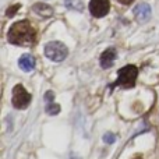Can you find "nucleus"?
<instances>
[{
    "label": "nucleus",
    "mask_w": 159,
    "mask_h": 159,
    "mask_svg": "<svg viewBox=\"0 0 159 159\" xmlns=\"http://www.w3.org/2000/svg\"><path fill=\"white\" fill-rule=\"evenodd\" d=\"M134 17L138 22H147L151 18V7L147 3H141L134 8Z\"/></svg>",
    "instance_id": "6"
},
{
    "label": "nucleus",
    "mask_w": 159,
    "mask_h": 159,
    "mask_svg": "<svg viewBox=\"0 0 159 159\" xmlns=\"http://www.w3.org/2000/svg\"><path fill=\"white\" fill-rule=\"evenodd\" d=\"M103 141L106 144H113L116 141V135L112 134V133H106V134L103 135Z\"/></svg>",
    "instance_id": "12"
},
{
    "label": "nucleus",
    "mask_w": 159,
    "mask_h": 159,
    "mask_svg": "<svg viewBox=\"0 0 159 159\" xmlns=\"http://www.w3.org/2000/svg\"><path fill=\"white\" fill-rule=\"evenodd\" d=\"M64 4L67 8L74 11H82L84 10V3L82 0H64Z\"/></svg>",
    "instance_id": "10"
},
{
    "label": "nucleus",
    "mask_w": 159,
    "mask_h": 159,
    "mask_svg": "<svg viewBox=\"0 0 159 159\" xmlns=\"http://www.w3.org/2000/svg\"><path fill=\"white\" fill-rule=\"evenodd\" d=\"M18 8H20V4H14V6H11V7H8L7 11H6L7 17H13L14 14L17 13V10H18Z\"/></svg>",
    "instance_id": "13"
},
{
    "label": "nucleus",
    "mask_w": 159,
    "mask_h": 159,
    "mask_svg": "<svg viewBox=\"0 0 159 159\" xmlns=\"http://www.w3.org/2000/svg\"><path fill=\"white\" fill-rule=\"evenodd\" d=\"M53 98H55V95H53L52 91H48V92L45 93V101H46V102H52Z\"/></svg>",
    "instance_id": "14"
},
{
    "label": "nucleus",
    "mask_w": 159,
    "mask_h": 159,
    "mask_svg": "<svg viewBox=\"0 0 159 159\" xmlns=\"http://www.w3.org/2000/svg\"><path fill=\"white\" fill-rule=\"evenodd\" d=\"M45 110H46V113L48 115H50V116H55V115H57L59 112H60V106H59L57 103H55V102H48V105H46V107H45Z\"/></svg>",
    "instance_id": "11"
},
{
    "label": "nucleus",
    "mask_w": 159,
    "mask_h": 159,
    "mask_svg": "<svg viewBox=\"0 0 159 159\" xmlns=\"http://www.w3.org/2000/svg\"><path fill=\"white\" fill-rule=\"evenodd\" d=\"M11 102H13V106L16 107V109H25L31 102V95L21 84H17L16 87L13 88V98H11Z\"/></svg>",
    "instance_id": "4"
},
{
    "label": "nucleus",
    "mask_w": 159,
    "mask_h": 159,
    "mask_svg": "<svg viewBox=\"0 0 159 159\" xmlns=\"http://www.w3.org/2000/svg\"><path fill=\"white\" fill-rule=\"evenodd\" d=\"M110 10L109 0H91L89 2V11L93 17L101 18L105 17Z\"/></svg>",
    "instance_id": "5"
},
{
    "label": "nucleus",
    "mask_w": 159,
    "mask_h": 159,
    "mask_svg": "<svg viewBox=\"0 0 159 159\" xmlns=\"http://www.w3.org/2000/svg\"><path fill=\"white\" fill-rule=\"evenodd\" d=\"M138 75V69L133 64H127L123 69H120L117 71V80L113 82V85H110V89L116 87L121 88H133L135 84V80Z\"/></svg>",
    "instance_id": "2"
},
{
    "label": "nucleus",
    "mask_w": 159,
    "mask_h": 159,
    "mask_svg": "<svg viewBox=\"0 0 159 159\" xmlns=\"http://www.w3.org/2000/svg\"><path fill=\"white\" fill-rule=\"evenodd\" d=\"M7 39L17 46H32L36 42V31L28 20L17 21L8 30Z\"/></svg>",
    "instance_id": "1"
},
{
    "label": "nucleus",
    "mask_w": 159,
    "mask_h": 159,
    "mask_svg": "<svg viewBox=\"0 0 159 159\" xmlns=\"http://www.w3.org/2000/svg\"><path fill=\"white\" fill-rule=\"evenodd\" d=\"M32 10L35 11L38 16L43 17V18H49L53 16V8L49 4H45V3H35L32 6Z\"/></svg>",
    "instance_id": "9"
},
{
    "label": "nucleus",
    "mask_w": 159,
    "mask_h": 159,
    "mask_svg": "<svg viewBox=\"0 0 159 159\" xmlns=\"http://www.w3.org/2000/svg\"><path fill=\"white\" fill-rule=\"evenodd\" d=\"M43 53L49 60L59 63V61H63L64 59L67 57L69 49H67V46L64 43H61V42L52 41V42H48V43L45 45Z\"/></svg>",
    "instance_id": "3"
},
{
    "label": "nucleus",
    "mask_w": 159,
    "mask_h": 159,
    "mask_svg": "<svg viewBox=\"0 0 159 159\" xmlns=\"http://www.w3.org/2000/svg\"><path fill=\"white\" fill-rule=\"evenodd\" d=\"M35 57L30 53H25L18 59V67L25 73H30L35 69Z\"/></svg>",
    "instance_id": "8"
},
{
    "label": "nucleus",
    "mask_w": 159,
    "mask_h": 159,
    "mask_svg": "<svg viewBox=\"0 0 159 159\" xmlns=\"http://www.w3.org/2000/svg\"><path fill=\"white\" fill-rule=\"evenodd\" d=\"M117 57V52L115 48H107L101 55V67L102 69H110Z\"/></svg>",
    "instance_id": "7"
},
{
    "label": "nucleus",
    "mask_w": 159,
    "mask_h": 159,
    "mask_svg": "<svg viewBox=\"0 0 159 159\" xmlns=\"http://www.w3.org/2000/svg\"><path fill=\"white\" fill-rule=\"evenodd\" d=\"M117 2L123 3V4H130V3H133V0H117Z\"/></svg>",
    "instance_id": "15"
}]
</instances>
